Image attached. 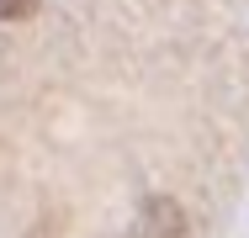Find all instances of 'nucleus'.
Returning a JSON list of instances; mask_svg holds the SVG:
<instances>
[{"mask_svg":"<svg viewBox=\"0 0 249 238\" xmlns=\"http://www.w3.org/2000/svg\"><path fill=\"white\" fill-rule=\"evenodd\" d=\"M133 238H186V212H180L170 196H149V201L138 206Z\"/></svg>","mask_w":249,"mask_h":238,"instance_id":"f257e3e1","label":"nucleus"},{"mask_svg":"<svg viewBox=\"0 0 249 238\" xmlns=\"http://www.w3.org/2000/svg\"><path fill=\"white\" fill-rule=\"evenodd\" d=\"M37 11H43V0H0V21H27Z\"/></svg>","mask_w":249,"mask_h":238,"instance_id":"f03ea898","label":"nucleus"}]
</instances>
